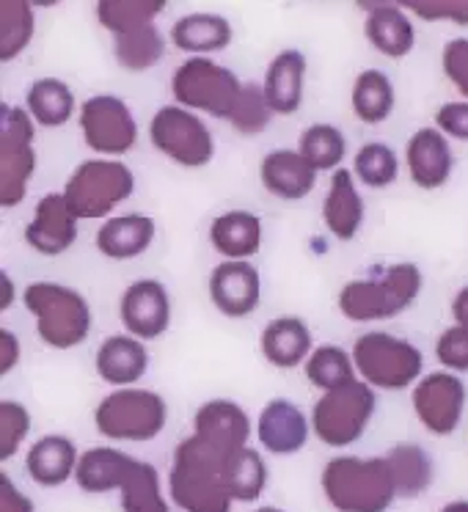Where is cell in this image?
Wrapping results in <instances>:
<instances>
[{"mask_svg":"<svg viewBox=\"0 0 468 512\" xmlns=\"http://www.w3.org/2000/svg\"><path fill=\"white\" fill-rule=\"evenodd\" d=\"M237 452L210 444L201 435H188L174 449L168 471V496L182 512H232L229 468Z\"/></svg>","mask_w":468,"mask_h":512,"instance_id":"cell-1","label":"cell"},{"mask_svg":"<svg viewBox=\"0 0 468 512\" xmlns=\"http://www.w3.org/2000/svg\"><path fill=\"white\" fill-rule=\"evenodd\" d=\"M320 485L336 512H389L397 499L386 457H334L325 463Z\"/></svg>","mask_w":468,"mask_h":512,"instance_id":"cell-2","label":"cell"},{"mask_svg":"<svg viewBox=\"0 0 468 512\" xmlns=\"http://www.w3.org/2000/svg\"><path fill=\"white\" fill-rule=\"evenodd\" d=\"M424 276L419 265L397 262L369 279H356L339 290V312L353 323H378L397 317L422 292Z\"/></svg>","mask_w":468,"mask_h":512,"instance_id":"cell-3","label":"cell"},{"mask_svg":"<svg viewBox=\"0 0 468 512\" xmlns=\"http://www.w3.org/2000/svg\"><path fill=\"white\" fill-rule=\"evenodd\" d=\"M25 309L36 317L39 339L53 350H72L91 334L89 301L72 287L36 281L25 287Z\"/></svg>","mask_w":468,"mask_h":512,"instance_id":"cell-4","label":"cell"},{"mask_svg":"<svg viewBox=\"0 0 468 512\" xmlns=\"http://www.w3.org/2000/svg\"><path fill=\"white\" fill-rule=\"evenodd\" d=\"M135 177L119 160H83L64 185V199L78 221L108 218L119 204L133 196Z\"/></svg>","mask_w":468,"mask_h":512,"instance_id":"cell-5","label":"cell"},{"mask_svg":"<svg viewBox=\"0 0 468 512\" xmlns=\"http://www.w3.org/2000/svg\"><path fill=\"white\" fill-rule=\"evenodd\" d=\"M353 364L361 380L372 389L402 391L411 389L419 380L424 356L408 339L386 334V331H369L358 336L353 345Z\"/></svg>","mask_w":468,"mask_h":512,"instance_id":"cell-6","label":"cell"},{"mask_svg":"<svg viewBox=\"0 0 468 512\" xmlns=\"http://www.w3.org/2000/svg\"><path fill=\"white\" fill-rule=\"evenodd\" d=\"M243 80L232 69L215 64L212 58L196 56L179 64L171 78V94L174 100L188 111H204L229 122L237 102L243 97Z\"/></svg>","mask_w":468,"mask_h":512,"instance_id":"cell-7","label":"cell"},{"mask_svg":"<svg viewBox=\"0 0 468 512\" xmlns=\"http://www.w3.org/2000/svg\"><path fill=\"white\" fill-rule=\"evenodd\" d=\"M166 400L149 389H116L94 411V424L111 441H155L166 430Z\"/></svg>","mask_w":468,"mask_h":512,"instance_id":"cell-8","label":"cell"},{"mask_svg":"<svg viewBox=\"0 0 468 512\" xmlns=\"http://www.w3.org/2000/svg\"><path fill=\"white\" fill-rule=\"evenodd\" d=\"M375 391L364 380L325 391L312 408V433L331 449L356 444L375 416Z\"/></svg>","mask_w":468,"mask_h":512,"instance_id":"cell-9","label":"cell"},{"mask_svg":"<svg viewBox=\"0 0 468 512\" xmlns=\"http://www.w3.org/2000/svg\"><path fill=\"white\" fill-rule=\"evenodd\" d=\"M36 171L34 119L25 108H0V207H20Z\"/></svg>","mask_w":468,"mask_h":512,"instance_id":"cell-10","label":"cell"},{"mask_svg":"<svg viewBox=\"0 0 468 512\" xmlns=\"http://www.w3.org/2000/svg\"><path fill=\"white\" fill-rule=\"evenodd\" d=\"M149 138L160 155L182 168H204L215 157V138L199 116L182 105H163L152 116Z\"/></svg>","mask_w":468,"mask_h":512,"instance_id":"cell-11","label":"cell"},{"mask_svg":"<svg viewBox=\"0 0 468 512\" xmlns=\"http://www.w3.org/2000/svg\"><path fill=\"white\" fill-rule=\"evenodd\" d=\"M80 133L97 155H127L138 141V124L127 102L97 94L80 105Z\"/></svg>","mask_w":468,"mask_h":512,"instance_id":"cell-12","label":"cell"},{"mask_svg":"<svg viewBox=\"0 0 468 512\" xmlns=\"http://www.w3.org/2000/svg\"><path fill=\"white\" fill-rule=\"evenodd\" d=\"M413 411L427 433L446 438L460 427L466 411V383L455 372H430L413 389Z\"/></svg>","mask_w":468,"mask_h":512,"instance_id":"cell-13","label":"cell"},{"mask_svg":"<svg viewBox=\"0 0 468 512\" xmlns=\"http://www.w3.org/2000/svg\"><path fill=\"white\" fill-rule=\"evenodd\" d=\"M119 317H122L124 328L141 342L163 336L171 325L168 290L155 279L133 281L119 301Z\"/></svg>","mask_w":468,"mask_h":512,"instance_id":"cell-14","label":"cell"},{"mask_svg":"<svg viewBox=\"0 0 468 512\" xmlns=\"http://www.w3.org/2000/svg\"><path fill=\"white\" fill-rule=\"evenodd\" d=\"M210 301L226 317H248L257 312L262 298V279L251 262H229L223 259L210 273Z\"/></svg>","mask_w":468,"mask_h":512,"instance_id":"cell-15","label":"cell"},{"mask_svg":"<svg viewBox=\"0 0 468 512\" xmlns=\"http://www.w3.org/2000/svg\"><path fill=\"white\" fill-rule=\"evenodd\" d=\"M78 240V218L69 210L64 193H47L39 199L34 218L25 226V243L42 256H61Z\"/></svg>","mask_w":468,"mask_h":512,"instance_id":"cell-16","label":"cell"},{"mask_svg":"<svg viewBox=\"0 0 468 512\" xmlns=\"http://www.w3.org/2000/svg\"><path fill=\"white\" fill-rule=\"evenodd\" d=\"M405 163L411 171L413 185L422 190L444 188L452 177V146L438 127H422L408 138L405 144Z\"/></svg>","mask_w":468,"mask_h":512,"instance_id":"cell-17","label":"cell"},{"mask_svg":"<svg viewBox=\"0 0 468 512\" xmlns=\"http://www.w3.org/2000/svg\"><path fill=\"white\" fill-rule=\"evenodd\" d=\"M309 422L303 411L292 400L276 397L270 400L257 419L259 444L268 449L270 455L290 457L301 452L309 441Z\"/></svg>","mask_w":468,"mask_h":512,"instance_id":"cell-18","label":"cell"},{"mask_svg":"<svg viewBox=\"0 0 468 512\" xmlns=\"http://www.w3.org/2000/svg\"><path fill=\"white\" fill-rule=\"evenodd\" d=\"M259 179L270 196L284 201L306 199L317 185V171L298 149H276L262 160Z\"/></svg>","mask_w":468,"mask_h":512,"instance_id":"cell-19","label":"cell"},{"mask_svg":"<svg viewBox=\"0 0 468 512\" xmlns=\"http://www.w3.org/2000/svg\"><path fill=\"white\" fill-rule=\"evenodd\" d=\"M193 433L207 438L210 444L240 452L246 449L248 438L254 433L248 413L232 400H210L201 405L193 416Z\"/></svg>","mask_w":468,"mask_h":512,"instance_id":"cell-20","label":"cell"},{"mask_svg":"<svg viewBox=\"0 0 468 512\" xmlns=\"http://www.w3.org/2000/svg\"><path fill=\"white\" fill-rule=\"evenodd\" d=\"M80 455L78 446L67 435H42L25 455V471L42 488H58L69 479H75Z\"/></svg>","mask_w":468,"mask_h":512,"instance_id":"cell-21","label":"cell"},{"mask_svg":"<svg viewBox=\"0 0 468 512\" xmlns=\"http://www.w3.org/2000/svg\"><path fill=\"white\" fill-rule=\"evenodd\" d=\"M94 367L105 383L119 386V389H130L133 383L144 378L149 369V350L141 339L135 336H108L94 356Z\"/></svg>","mask_w":468,"mask_h":512,"instance_id":"cell-22","label":"cell"},{"mask_svg":"<svg viewBox=\"0 0 468 512\" xmlns=\"http://www.w3.org/2000/svg\"><path fill=\"white\" fill-rule=\"evenodd\" d=\"M367 23H364V34H367L369 45L386 58H405L416 45V31H413L411 17L405 14V6L400 3H369Z\"/></svg>","mask_w":468,"mask_h":512,"instance_id":"cell-23","label":"cell"},{"mask_svg":"<svg viewBox=\"0 0 468 512\" xmlns=\"http://www.w3.org/2000/svg\"><path fill=\"white\" fill-rule=\"evenodd\" d=\"M155 229V221L141 212L113 215L102 223L94 243L102 256H108L113 262H127V259H135L149 251V245L155 240Z\"/></svg>","mask_w":468,"mask_h":512,"instance_id":"cell-24","label":"cell"},{"mask_svg":"<svg viewBox=\"0 0 468 512\" xmlns=\"http://www.w3.org/2000/svg\"><path fill=\"white\" fill-rule=\"evenodd\" d=\"M265 97L279 116H292L303 105L306 89V56L301 50H281L265 72Z\"/></svg>","mask_w":468,"mask_h":512,"instance_id":"cell-25","label":"cell"},{"mask_svg":"<svg viewBox=\"0 0 468 512\" xmlns=\"http://www.w3.org/2000/svg\"><path fill=\"white\" fill-rule=\"evenodd\" d=\"M323 221L328 226V232L342 243H350L361 229V223H364V199L356 190V179H353L350 168L334 171L323 204Z\"/></svg>","mask_w":468,"mask_h":512,"instance_id":"cell-26","label":"cell"},{"mask_svg":"<svg viewBox=\"0 0 468 512\" xmlns=\"http://www.w3.org/2000/svg\"><path fill=\"white\" fill-rule=\"evenodd\" d=\"M232 36V23L212 12L185 14L171 25V45L182 53H190L193 58L221 53L232 45Z\"/></svg>","mask_w":468,"mask_h":512,"instance_id":"cell-27","label":"cell"},{"mask_svg":"<svg viewBox=\"0 0 468 512\" xmlns=\"http://www.w3.org/2000/svg\"><path fill=\"white\" fill-rule=\"evenodd\" d=\"M210 243L229 262H248L262 248V221L248 210L223 212L212 221Z\"/></svg>","mask_w":468,"mask_h":512,"instance_id":"cell-28","label":"cell"},{"mask_svg":"<svg viewBox=\"0 0 468 512\" xmlns=\"http://www.w3.org/2000/svg\"><path fill=\"white\" fill-rule=\"evenodd\" d=\"M312 353V331L301 317H279L262 331V356L268 358L273 367H301Z\"/></svg>","mask_w":468,"mask_h":512,"instance_id":"cell-29","label":"cell"},{"mask_svg":"<svg viewBox=\"0 0 468 512\" xmlns=\"http://www.w3.org/2000/svg\"><path fill=\"white\" fill-rule=\"evenodd\" d=\"M135 463V457L124 455L122 449L113 446H91L80 455L75 482L86 493H111L122 488L127 471Z\"/></svg>","mask_w":468,"mask_h":512,"instance_id":"cell-30","label":"cell"},{"mask_svg":"<svg viewBox=\"0 0 468 512\" xmlns=\"http://www.w3.org/2000/svg\"><path fill=\"white\" fill-rule=\"evenodd\" d=\"M383 457H386V463L391 468L397 499H416L433 485L435 466L430 455L424 452V446L405 441V444L391 446Z\"/></svg>","mask_w":468,"mask_h":512,"instance_id":"cell-31","label":"cell"},{"mask_svg":"<svg viewBox=\"0 0 468 512\" xmlns=\"http://www.w3.org/2000/svg\"><path fill=\"white\" fill-rule=\"evenodd\" d=\"M25 111L39 127H64L75 113V94L64 80L39 78L25 94Z\"/></svg>","mask_w":468,"mask_h":512,"instance_id":"cell-32","label":"cell"},{"mask_svg":"<svg viewBox=\"0 0 468 512\" xmlns=\"http://www.w3.org/2000/svg\"><path fill=\"white\" fill-rule=\"evenodd\" d=\"M113 53L119 67L127 72H146L157 67L166 56V36L155 23L144 25L130 34L113 36Z\"/></svg>","mask_w":468,"mask_h":512,"instance_id":"cell-33","label":"cell"},{"mask_svg":"<svg viewBox=\"0 0 468 512\" xmlns=\"http://www.w3.org/2000/svg\"><path fill=\"white\" fill-rule=\"evenodd\" d=\"M353 113L364 124H383L394 113V86L380 69H364L353 83Z\"/></svg>","mask_w":468,"mask_h":512,"instance_id":"cell-34","label":"cell"},{"mask_svg":"<svg viewBox=\"0 0 468 512\" xmlns=\"http://www.w3.org/2000/svg\"><path fill=\"white\" fill-rule=\"evenodd\" d=\"M166 0H100L97 3V20L113 36L130 34L144 25H152L166 12Z\"/></svg>","mask_w":468,"mask_h":512,"instance_id":"cell-35","label":"cell"},{"mask_svg":"<svg viewBox=\"0 0 468 512\" xmlns=\"http://www.w3.org/2000/svg\"><path fill=\"white\" fill-rule=\"evenodd\" d=\"M119 493H122L124 512H171L163 488H160L157 468L144 460H135L130 466Z\"/></svg>","mask_w":468,"mask_h":512,"instance_id":"cell-36","label":"cell"},{"mask_svg":"<svg viewBox=\"0 0 468 512\" xmlns=\"http://www.w3.org/2000/svg\"><path fill=\"white\" fill-rule=\"evenodd\" d=\"M36 28L34 6L28 0L0 3V61H14L31 45Z\"/></svg>","mask_w":468,"mask_h":512,"instance_id":"cell-37","label":"cell"},{"mask_svg":"<svg viewBox=\"0 0 468 512\" xmlns=\"http://www.w3.org/2000/svg\"><path fill=\"white\" fill-rule=\"evenodd\" d=\"M298 152L312 163L317 174L320 171H339L347 152L345 133L334 124H312L298 138Z\"/></svg>","mask_w":468,"mask_h":512,"instance_id":"cell-38","label":"cell"},{"mask_svg":"<svg viewBox=\"0 0 468 512\" xmlns=\"http://www.w3.org/2000/svg\"><path fill=\"white\" fill-rule=\"evenodd\" d=\"M306 378L312 386L325 391L342 389L356 380L353 353H345L339 345H320L306 361Z\"/></svg>","mask_w":468,"mask_h":512,"instance_id":"cell-39","label":"cell"},{"mask_svg":"<svg viewBox=\"0 0 468 512\" xmlns=\"http://www.w3.org/2000/svg\"><path fill=\"white\" fill-rule=\"evenodd\" d=\"M265 485H268V466L259 455L257 449H240L237 455L232 457V468H229V493H232V501H240V504H254V501L265 493Z\"/></svg>","mask_w":468,"mask_h":512,"instance_id":"cell-40","label":"cell"},{"mask_svg":"<svg viewBox=\"0 0 468 512\" xmlns=\"http://www.w3.org/2000/svg\"><path fill=\"white\" fill-rule=\"evenodd\" d=\"M353 174L367 188H389L391 182L397 179V174H400V160H397L389 144L372 141V144L358 149L356 160H353Z\"/></svg>","mask_w":468,"mask_h":512,"instance_id":"cell-41","label":"cell"},{"mask_svg":"<svg viewBox=\"0 0 468 512\" xmlns=\"http://www.w3.org/2000/svg\"><path fill=\"white\" fill-rule=\"evenodd\" d=\"M273 116H276V113L270 108L268 97H265V89L257 86V83H246V86H243V97L237 102V108H234L229 124H232L237 133L259 135L268 130V124Z\"/></svg>","mask_w":468,"mask_h":512,"instance_id":"cell-42","label":"cell"},{"mask_svg":"<svg viewBox=\"0 0 468 512\" xmlns=\"http://www.w3.org/2000/svg\"><path fill=\"white\" fill-rule=\"evenodd\" d=\"M28 433H31V413L23 402H0V460H9L23 446Z\"/></svg>","mask_w":468,"mask_h":512,"instance_id":"cell-43","label":"cell"},{"mask_svg":"<svg viewBox=\"0 0 468 512\" xmlns=\"http://www.w3.org/2000/svg\"><path fill=\"white\" fill-rule=\"evenodd\" d=\"M435 356L444 364L446 372H468V328L452 325L438 336Z\"/></svg>","mask_w":468,"mask_h":512,"instance_id":"cell-44","label":"cell"},{"mask_svg":"<svg viewBox=\"0 0 468 512\" xmlns=\"http://www.w3.org/2000/svg\"><path fill=\"white\" fill-rule=\"evenodd\" d=\"M408 12L422 20H446V23L468 25V0H408L402 3Z\"/></svg>","mask_w":468,"mask_h":512,"instance_id":"cell-45","label":"cell"},{"mask_svg":"<svg viewBox=\"0 0 468 512\" xmlns=\"http://www.w3.org/2000/svg\"><path fill=\"white\" fill-rule=\"evenodd\" d=\"M441 67L444 75L452 80L463 97H468V39H452L446 42L444 53H441Z\"/></svg>","mask_w":468,"mask_h":512,"instance_id":"cell-46","label":"cell"},{"mask_svg":"<svg viewBox=\"0 0 468 512\" xmlns=\"http://www.w3.org/2000/svg\"><path fill=\"white\" fill-rule=\"evenodd\" d=\"M435 127L449 138L468 141V102H446L435 113Z\"/></svg>","mask_w":468,"mask_h":512,"instance_id":"cell-47","label":"cell"},{"mask_svg":"<svg viewBox=\"0 0 468 512\" xmlns=\"http://www.w3.org/2000/svg\"><path fill=\"white\" fill-rule=\"evenodd\" d=\"M0 512H34V501L14 485L9 474H0Z\"/></svg>","mask_w":468,"mask_h":512,"instance_id":"cell-48","label":"cell"},{"mask_svg":"<svg viewBox=\"0 0 468 512\" xmlns=\"http://www.w3.org/2000/svg\"><path fill=\"white\" fill-rule=\"evenodd\" d=\"M20 364V339L12 331H0V375H9Z\"/></svg>","mask_w":468,"mask_h":512,"instance_id":"cell-49","label":"cell"},{"mask_svg":"<svg viewBox=\"0 0 468 512\" xmlns=\"http://www.w3.org/2000/svg\"><path fill=\"white\" fill-rule=\"evenodd\" d=\"M452 314H455V323L460 328H468V287L457 292L455 301H452Z\"/></svg>","mask_w":468,"mask_h":512,"instance_id":"cell-50","label":"cell"},{"mask_svg":"<svg viewBox=\"0 0 468 512\" xmlns=\"http://www.w3.org/2000/svg\"><path fill=\"white\" fill-rule=\"evenodd\" d=\"M0 284H3V298H0V309L6 312L14 301V284L9 279V273H0Z\"/></svg>","mask_w":468,"mask_h":512,"instance_id":"cell-51","label":"cell"},{"mask_svg":"<svg viewBox=\"0 0 468 512\" xmlns=\"http://www.w3.org/2000/svg\"><path fill=\"white\" fill-rule=\"evenodd\" d=\"M441 512H468V499H455L441 507Z\"/></svg>","mask_w":468,"mask_h":512,"instance_id":"cell-52","label":"cell"},{"mask_svg":"<svg viewBox=\"0 0 468 512\" xmlns=\"http://www.w3.org/2000/svg\"><path fill=\"white\" fill-rule=\"evenodd\" d=\"M251 512H284V510H279V507H257V510H251Z\"/></svg>","mask_w":468,"mask_h":512,"instance_id":"cell-53","label":"cell"}]
</instances>
